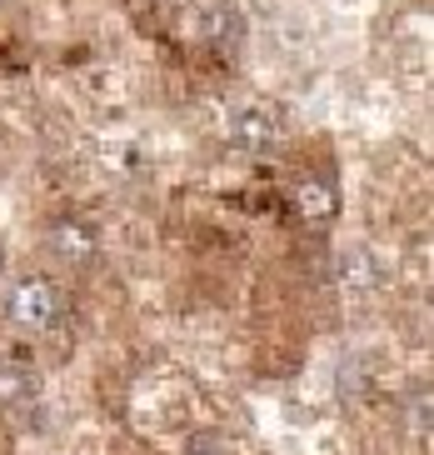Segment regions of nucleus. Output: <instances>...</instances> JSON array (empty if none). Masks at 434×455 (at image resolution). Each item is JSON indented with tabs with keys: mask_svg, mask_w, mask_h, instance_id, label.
<instances>
[{
	"mask_svg": "<svg viewBox=\"0 0 434 455\" xmlns=\"http://www.w3.org/2000/svg\"><path fill=\"white\" fill-rule=\"evenodd\" d=\"M60 315H66V295H60V285H55V281H45V275L15 281L11 295H5V321H11L15 331H26V335L55 331Z\"/></svg>",
	"mask_w": 434,
	"mask_h": 455,
	"instance_id": "1",
	"label": "nucleus"
},
{
	"mask_svg": "<svg viewBox=\"0 0 434 455\" xmlns=\"http://www.w3.org/2000/svg\"><path fill=\"white\" fill-rule=\"evenodd\" d=\"M289 211L300 215L304 226H329L340 215V186L329 175H304L300 186L289 190Z\"/></svg>",
	"mask_w": 434,
	"mask_h": 455,
	"instance_id": "2",
	"label": "nucleus"
},
{
	"mask_svg": "<svg viewBox=\"0 0 434 455\" xmlns=\"http://www.w3.org/2000/svg\"><path fill=\"white\" fill-rule=\"evenodd\" d=\"M45 245H51V255L55 260H66V266H91L95 255H100V235H95L85 220H75V215L55 220L51 235H45Z\"/></svg>",
	"mask_w": 434,
	"mask_h": 455,
	"instance_id": "3",
	"label": "nucleus"
},
{
	"mask_svg": "<svg viewBox=\"0 0 434 455\" xmlns=\"http://www.w3.org/2000/svg\"><path fill=\"white\" fill-rule=\"evenodd\" d=\"M335 275H340V285H344L350 295H369V291H380L384 266L375 260V251H365V245H344Z\"/></svg>",
	"mask_w": 434,
	"mask_h": 455,
	"instance_id": "4",
	"label": "nucleus"
},
{
	"mask_svg": "<svg viewBox=\"0 0 434 455\" xmlns=\"http://www.w3.org/2000/svg\"><path fill=\"white\" fill-rule=\"evenodd\" d=\"M230 135H235V146H245V150H275V140H280V121L270 116V110H240L235 121H230Z\"/></svg>",
	"mask_w": 434,
	"mask_h": 455,
	"instance_id": "5",
	"label": "nucleus"
},
{
	"mask_svg": "<svg viewBox=\"0 0 434 455\" xmlns=\"http://www.w3.org/2000/svg\"><path fill=\"white\" fill-rule=\"evenodd\" d=\"M36 405V375L20 371V365L0 361V411L5 415H26Z\"/></svg>",
	"mask_w": 434,
	"mask_h": 455,
	"instance_id": "6",
	"label": "nucleus"
},
{
	"mask_svg": "<svg viewBox=\"0 0 434 455\" xmlns=\"http://www.w3.org/2000/svg\"><path fill=\"white\" fill-rule=\"evenodd\" d=\"M405 415H409V441H430V390H414L405 401Z\"/></svg>",
	"mask_w": 434,
	"mask_h": 455,
	"instance_id": "7",
	"label": "nucleus"
}]
</instances>
